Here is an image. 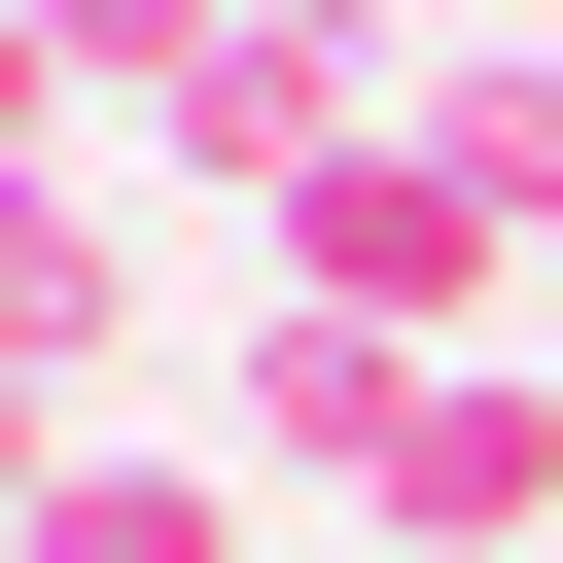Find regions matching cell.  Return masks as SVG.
Wrapping results in <instances>:
<instances>
[{"instance_id": "obj_4", "label": "cell", "mask_w": 563, "mask_h": 563, "mask_svg": "<svg viewBox=\"0 0 563 563\" xmlns=\"http://www.w3.org/2000/svg\"><path fill=\"white\" fill-rule=\"evenodd\" d=\"M422 387H457V352H387V317H282V282H246V387H211V457L387 528V422H422Z\"/></svg>"}, {"instance_id": "obj_2", "label": "cell", "mask_w": 563, "mask_h": 563, "mask_svg": "<svg viewBox=\"0 0 563 563\" xmlns=\"http://www.w3.org/2000/svg\"><path fill=\"white\" fill-rule=\"evenodd\" d=\"M493 282H528V246H493V211L422 176V106H387V141L317 176V211H282V317H387V352H493Z\"/></svg>"}, {"instance_id": "obj_3", "label": "cell", "mask_w": 563, "mask_h": 563, "mask_svg": "<svg viewBox=\"0 0 563 563\" xmlns=\"http://www.w3.org/2000/svg\"><path fill=\"white\" fill-rule=\"evenodd\" d=\"M352 563H563V352H457L422 422H387V528Z\"/></svg>"}, {"instance_id": "obj_6", "label": "cell", "mask_w": 563, "mask_h": 563, "mask_svg": "<svg viewBox=\"0 0 563 563\" xmlns=\"http://www.w3.org/2000/svg\"><path fill=\"white\" fill-rule=\"evenodd\" d=\"M106 317H141V282H106V176L35 141V176H0V352H35V457L106 422Z\"/></svg>"}, {"instance_id": "obj_1", "label": "cell", "mask_w": 563, "mask_h": 563, "mask_svg": "<svg viewBox=\"0 0 563 563\" xmlns=\"http://www.w3.org/2000/svg\"><path fill=\"white\" fill-rule=\"evenodd\" d=\"M387 106H422V70H387L352 0H211V35L141 70V176H211V211H317V176L387 141Z\"/></svg>"}, {"instance_id": "obj_7", "label": "cell", "mask_w": 563, "mask_h": 563, "mask_svg": "<svg viewBox=\"0 0 563 563\" xmlns=\"http://www.w3.org/2000/svg\"><path fill=\"white\" fill-rule=\"evenodd\" d=\"M422 176L493 246H563V35H422Z\"/></svg>"}, {"instance_id": "obj_5", "label": "cell", "mask_w": 563, "mask_h": 563, "mask_svg": "<svg viewBox=\"0 0 563 563\" xmlns=\"http://www.w3.org/2000/svg\"><path fill=\"white\" fill-rule=\"evenodd\" d=\"M0 563H246V457H211V422H70Z\"/></svg>"}]
</instances>
